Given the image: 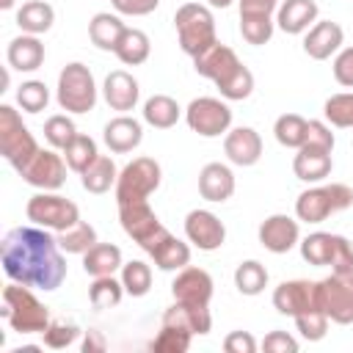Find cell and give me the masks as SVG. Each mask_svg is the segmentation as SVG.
<instances>
[{
	"label": "cell",
	"mask_w": 353,
	"mask_h": 353,
	"mask_svg": "<svg viewBox=\"0 0 353 353\" xmlns=\"http://www.w3.org/2000/svg\"><path fill=\"white\" fill-rule=\"evenodd\" d=\"M273 306H276L279 314H287V317H298L303 312L320 309V303H317V281H309V279L281 281L273 290Z\"/></svg>",
	"instance_id": "cell-14"
},
{
	"label": "cell",
	"mask_w": 353,
	"mask_h": 353,
	"mask_svg": "<svg viewBox=\"0 0 353 353\" xmlns=\"http://www.w3.org/2000/svg\"><path fill=\"white\" fill-rule=\"evenodd\" d=\"M298 240H301V229H298V221L290 215L276 212L259 223V243L270 254H287L298 245Z\"/></svg>",
	"instance_id": "cell-17"
},
{
	"label": "cell",
	"mask_w": 353,
	"mask_h": 353,
	"mask_svg": "<svg viewBox=\"0 0 353 353\" xmlns=\"http://www.w3.org/2000/svg\"><path fill=\"white\" fill-rule=\"evenodd\" d=\"M163 325H174L193 336H204L212 328V314L207 306H190V303L174 301V306H168L163 312Z\"/></svg>",
	"instance_id": "cell-22"
},
{
	"label": "cell",
	"mask_w": 353,
	"mask_h": 353,
	"mask_svg": "<svg viewBox=\"0 0 353 353\" xmlns=\"http://www.w3.org/2000/svg\"><path fill=\"white\" fill-rule=\"evenodd\" d=\"M212 287H215L212 276L201 268H193V265H185L182 270H176V279L171 281L174 301L190 303V306H210Z\"/></svg>",
	"instance_id": "cell-16"
},
{
	"label": "cell",
	"mask_w": 353,
	"mask_h": 353,
	"mask_svg": "<svg viewBox=\"0 0 353 353\" xmlns=\"http://www.w3.org/2000/svg\"><path fill=\"white\" fill-rule=\"evenodd\" d=\"M273 30H276V22H273V14H262V11H240V33L248 44L254 47H262L273 39Z\"/></svg>",
	"instance_id": "cell-34"
},
{
	"label": "cell",
	"mask_w": 353,
	"mask_h": 353,
	"mask_svg": "<svg viewBox=\"0 0 353 353\" xmlns=\"http://www.w3.org/2000/svg\"><path fill=\"white\" fill-rule=\"evenodd\" d=\"M334 132L325 121H317V119H309L306 121V141L303 146H312V149H323V152H334Z\"/></svg>",
	"instance_id": "cell-49"
},
{
	"label": "cell",
	"mask_w": 353,
	"mask_h": 353,
	"mask_svg": "<svg viewBox=\"0 0 353 353\" xmlns=\"http://www.w3.org/2000/svg\"><path fill=\"white\" fill-rule=\"evenodd\" d=\"M273 135L287 149H301L306 141V119L298 113H284L273 124Z\"/></svg>",
	"instance_id": "cell-40"
},
{
	"label": "cell",
	"mask_w": 353,
	"mask_h": 353,
	"mask_svg": "<svg viewBox=\"0 0 353 353\" xmlns=\"http://www.w3.org/2000/svg\"><path fill=\"white\" fill-rule=\"evenodd\" d=\"M116 179H119V171H116V163L105 154H99L83 174H80V182L88 193H108L110 188H116Z\"/></svg>",
	"instance_id": "cell-33"
},
{
	"label": "cell",
	"mask_w": 353,
	"mask_h": 353,
	"mask_svg": "<svg viewBox=\"0 0 353 353\" xmlns=\"http://www.w3.org/2000/svg\"><path fill=\"white\" fill-rule=\"evenodd\" d=\"M80 328L74 323H66V320H50V325L44 328V345L52 347V350H63L69 347L74 339H77Z\"/></svg>",
	"instance_id": "cell-48"
},
{
	"label": "cell",
	"mask_w": 353,
	"mask_h": 353,
	"mask_svg": "<svg viewBox=\"0 0 353 353\" xmlns=\"http://www.w3.org/2000/svg\"><path fill=\"white\" fill-rule=\"evenodd\" d=\"M19 176L39 188V190H58L66 182V160L50 146V149H39L22 168Z\"/></svg>",
	"instance_id": "cell-13"
},
{
	"label": "cell",
	"mask_w": 353,
	"mask_h": 353,
	"mask_svg": "<svg viewBox=\"0 0 353 353\" xmlns=\"http://www.w3.org/2000/svg\"><path fill=\"white\" fill-rule=\"evenodd\" d=\"M317 303L336 325H353V270L331 273L317 281Z\"/></svg>",
	"instance_id": "cell-10"
},
{
	"label": "cell",
	"mask_w": 353,
	"mask_h": 353,
	"mask_svg": "<svg viewBox=\"0 0 353 353\" xmlns=\"http://www.w3.org/2000/svg\"><path fill=\"white\" fill-rule=\"evenodd\" d=\"M185 237L199 251H218L226 240V226L210 210H190L185 218Z\"/></svg>",
	"instance_id": "cell-15"
},
{
	"label": "cell",
	"mask_w": 353,
	"mask_h": 353,
	"mask_svg": "<svg viewBox=\"0 0 353 353\" xmlns=\"http://www.w3.org/2000/svg\"><path fill=\"white\" fill-rule=\"evenodd\" d=\"M124 298V284L121 279H113V276H97L88 287V301L94 309H113L119 306V301Z\"/></svg>",
	"instance_id": "cell-38"
},
{
	"label": "cell",
	"mask_w": 353,
	"mask_h": 353,
	"mask_svg": "<svg viewBox=\"0 0 353 353\" xmlns=\"http://www.w3.org/2000/svg\"><path fill=\"white\" fill-rule=\"evenodd\" d=\"M55 240H58L63 254H80V256L99 243L97 240V229L91 223H85V221H77L74 226H69L63 232H55Z\"/></svg>",
	"instance_id": "cell-37"
},
{
	"label": "cell",
	"mask_w": 353,
	"mask_h": 353,
	"mask_svg": "<svg viewBox=\"0 0 353 353\" xmlns=\"http://www.w3.org/2000/svg\"><path fill=\"white\" fill-rule=\"evenodd\" d=\"M342 41H345V30H342L336 22H331V19H317V22L306 30V36H303V52H306L309 58H314V61H325V58H331L334 52H339Z\"/></svg>",
	"instance_id": "cell-18"
},
{
	"label": "cell",
	"mask_w": 353,
	"mask_h": 353,
	"mask_svg": "<svg viewBox=\"0 0 353 353\" xmlns=\"http://www.w3.org/2000/svg\"><path fill=\"white\" fill-rule=\"evenodd\" d=\"M0 8H3V11H8V8H14V0H0Z\"/></svg>",
	"instance_id": "cell-57"
},
{
	"label": "cell",
	"mask_w": 353,
	"mask_h": 353,
	"mask_svg": "<svg viewBox=\"0 0 353 353\" xmlns=\"http://www.w3.org/2000/svg\"><path fill=\"white\" fill-rule=\"evenodd\" d=\"M185 121L201 138H218L232 127V108L215 97H199L185 108Z\"/></svg>",
	"instance_id": "cell-12"
},
{
	"label": "cell",
	"mask_w": 353,
	"mask_h": 353,
	"mask_svg": "<svg viewBox=\"0 0 353 353\" xmlns=\"http://www.w3.org/2000/svg\"><path fill=\"white\" fill-rule=\"evenodd\" d=\"M190 339L193 334L182 331V328H174V325H160L157 336L152 339V350L154 353H185L190 347Z\"/></svg>",
	"instance_id": "cell-45"
},
{
	"label": "cell",
	"mask_w": 353,
	"mask_h": 353,
	"mask_svg": "<svg viewBox=\"0 0 353 353\" xmlns=\"http://www.w3.org/2000/svg\"><path fill=\"white\" fill-rule=\"evenodd\" d=\"M119 221L127 237H132L146 254L168 234V229L160 223L157 212L149 207V201H130L119 204Z\"/></svg>",
	"instance_id": "cell-11"
},
{
	"label": "cell",
	"mask_w": 353,
	"mask_h": 353,
	"mask_svg": "<svg viewBox=\"0 0 353 353\" xmlns=\"http://www.w3.org/2000/svg\"><path fill=\"white\" fill-rule=\"evenodd\" d=\"M74 135H77V127H74V121L66 113H55V116H50L44 121V141L52 149H61L63 152L74 141Z\"/></svg>",
	"instance_id": "cell-43"
},
{
	"label": "cell",
	"mask_w": 353,
	"mask_h": 353,
	"mask_svg": "<svg viewBox=\"0 0 353 353\" xmlns=\"http://www.w3.org/2000/svg\"><path fill=\"white\" fill-rule=\"evenodd\" d=\"M99 157V152H97V141L94 138H88V135H74V141L63 149V160H66V165L74 171V174H83L94 160Z\"/></svg>",
	"instance_id": "cell-41"
},
{
	"label": "cell",
	"mask_w": 353,
	"mask_h": 353,
	"mask_svg": "<svg viewBox=\"0 0 353 353\" xmlns=\"http://www.w3.org/2000/svg\"><path fill=\"white\" fill-rule=\"evenodd\" d=\"M25 215H28L30 223H36L41 229H50V232H63V229H69L80 221L77 204L52 193V190H41V193L30 196L28 207H25Z\"/></svg>",
	"instance_id": "cell-9"
},
{
	"label": "cell",
	"mask_w": 353,
	"mask_h": 353,
	"mask_svg": "<svg viewBox=\"0 0 353 353\" xmlns=\"http://www.w3.org/2000/svg\"><path fill=\"white\" fill-rule=\"evenodd\" d=\"M174 28H176V36H179V47L190 58L201 55L207 47H212L218 41L215 17L201 3H182L174 14Z\"/></svg>",
	"instance_id": "cell-3"
},
{
	"label": "cell",
	"mask_w": 353,
	"mask_h": 353,
	"mask_svg": "<svg viewBox=\"0 0 353 353\" xmlns=\"http://www.w3.org/2000/svg\"><path fill=\"white\" fill-rule=\"evenodd\" d=\"M124 30H127V25L121 22V17L119 14H110V11H99L88 22V39L99 50H105V52H116Z\"/></svg>",
	"instance_id": "cell-28"
},
{
	"label": "cell",
	"mask_w": 353,
	"mask_h": 353,
	"mask_svg": "<svg viewBox=\"0 0 353 353\" xmlns=\"http://www.w3.org/2000/svg\"><path fill=\"white\" fill-rule=\"evenodd\" d=\"M223 152H226L229 163L248 168V165L259 163V157H262V138L254 127H234L223 138Z\"/></svg>",
	"instance_id": "cell-19"
},
{
	"label": "cell",
	"mask_w": 353,
	"mask_h": 353,
	"mask_svg": "<svg viewBox=\"0 0 353 353\" xmlns=\"http://www.w3.org/2000/svg\"><path fill=\"white\" fill-rule=\"evenodd\" d=\"M334 80L345 88H353V47H345L334 58Z\"/></svg>",
	"instance_id": "cell-50"
},
{
	"label": "cell",
	"mask_w": 353,
	"mask_h": 353,
	"mask_svg": "<svg viewBox=\"0 0 353 353\" xmlns=\"http://www.w3.org/2000/svg\"><path fill=\"white\" fill-rule=\"evenodd\" d=\"M3 317L17 334H44L50 325V309L33 295V287L11 281L3 290Z\"/></svg>",
	"instance_id": "cell-2"
},
{
	"label": "cell",
	"mask_w": 353,
	"mask_h": 353,
	"mask_svg": "<svg viewBox=\"0 0 353 353\" xmlns=\"http://www.w3.org/2000/svg\"><path fill=\"white\" fill-rule=\"evenodd\" d=\"M149 256L154 259V265L160 270H182L185 265H190V245L182 243L179 237H174L171 232L149 251Z\"/></svg>",
	"instance_id": "cell-31"
},
{
	"label": "cell",
	"mask_w": 353,
	"mask_h": 353,
	"mask_svg": "<svg viewBox=\"0 0 353 353\" xmlns=\"http://www.w3.org/2000/svg\"><path fill=\"white\" fill-rule=\"evenodd\" d=\"M223 350L226 353H254L256 350V339L248 331H232L223 339Z\"/></svg>",
	"instance_id": "cell-53"
},
{
	"label": "cell",
	"mask_w": 353,
	"mask_h": 353,
	"mask_svg": "<svg viewBox=\"0 0 353 353\" xmlns=\"http://www.w3.org/2000/svg\"><path fill=\"white\" fill-rule=\"evenodd\" d=\"M149 52H152V41L138 28H127L121 41H119V47H116V58L121 63H127V66H141L149 58Z\"/></svg>",
	"instance_id": "cell-35"
},
{
	"label": "cell",
	"mask_w": 353,
	"mask_h": 353,
	"mask_svg": "<svg viewBox=\"0 0 353 353\" xmlns=\"http://www.w3.org/2000/svg\"><path fill=\"white\" fill-rule=\"evenodd\" d=\"M105 347H108L105 336H102L99 331L88 328V331H85V339H83V353H102Z\"/></svg>",
	"instance_id": "cell-54"
},
{
	"label": "cell",
	"mask_w": 353,
	"mask_h": 353,
	"mask_svg": "<svg viewBox=\"0 0 353 353\" xmlns=\"http://www.w3.org/2000/svg\"><path fill=\"white\" fill-rule=\"evenodd\" d=\"M163 168L152 157H135L119 171L116 179V204H130V201H149V196L160 188Z\"/></svg>",
	"instance_id": "cell-7"
},
{
	"label": "cell",
	"mask_w": 353,
	"mask_h": 353,
	"mask_svg": "<svg viewBox=\"0 0 353 353\" xmlns=\"http://www.w3.org/2000/svg\"><path fill=\"white\" fill-rule=\"evenodd\" d=\"M350 204H353V188H347L345 182L314 185L295 199V215L303 223H323L328 215L342 212Z\"/></svg>",
	"instance_id": "cell-4"
},
{
	"label": "cell",
	"mask_w": 353,
	"mask_h": 353,
	"mask_svg": "<svg viewBox=\"0 0 353 353\" xmlns=\"http://www.w3.org/2000/svg\"><path fill=\"white\" fill-rule=\"evenodd\" d=\"M292 320H295V328L301 331V336L309 339V342H320V339L325 336V331H328V323H331L323 309L303 312V314H298V317H292Z\"/></svg>",
	"instance_id": "cell-47"
},
{
	"label": "cell",
	"mask_w": 353,
	"mask_h": 353,
	"mask_svg": "<svg viewBox=\"0 0 353 353\" xmlns=\"http://www.w3.org/2000/svg\"><path fill=\"white\" fill-rule=\"evenodd\" d=\"M41 146L11 105H0V154L19 171Z\"/></svg>",
	"instance_id": "cell-8"
},
{
	"label": "cell",
	"mask_w": 353,
	"mask_h": 353,
	"mask_svg": "<svg viewBox=\"0 0 353 353\" xmlns=\"http://www.w3.org/2000/svg\"><path fill=\"white\" fill-rule=\"evenodd\" d=\"M102 97H105V102L110 105V110L127 113V110H132V108L138 105L141 85H138V80H135L130 72L116 69V72H110V74L105 77V83H102Z\"/></svg>",
	"instance_id": "cell-20"
},
{
	"label": "cell",
	"mask_w": 353,
	"mask_h": 353,
	"mask_svg": "<svg viewBox=\"0 0 353 353\" xmlns=\"http://www.w3.org/2000/svg\"><path fill=\"white\" fill-rule=\"evenodd\" d=\"M215 88L221 91L223 99H232V102H237V99H248L251 91H254V74H251V69L240 61L232 72H226V74L215 83Z\"/></svg>",
	"instance_id": "cell-36"
},
{
	"label": "cell",
	"mask_w": 353,
	"mask_h": 353,
	"mask_svg": "<svg viewBox=\"0 0 353 353\" xmlns=\"http://www.w3.org/2000/svg\"><path fill=\"white\" fill-rule=\"evenodd\" d=\"M58 105L66 113H88L97 105V83L85 63L72 61L58 74Z\"/></svg>",
	"instance_id": "cell-6"
},
{
	"label": "cell",
	"mask_w": 353,
	"mask_h": 353,
	"mask_svg": "<svg viewBox=\"0 0 353 353\" xmlns=\"http://www.w3.org/2000/svg\"><path fill=\"white\" fill-rule=\"evenodd\" d=\"M325 121L334 127H353V91L331 94L323 105Z\"/></svg>",
	"instance_id": "cell-44"
},
{
	"label": "cell",
	"mask_w": 353,
	"mask_h": 353,
	"mask_svg": "<svg viewBox=\"0 0 353 353\" xmlns=\"http://www.w3.org/2000/svg\"><path fill=\"white\" fill-rule=\"evenodd\" d=\"M55 22V11L50 3L44 0H28L22 3V8L17 11V25L22 33H30V36H41L52 28Z\"/></svg>",
	"instance_id": "cell-30"
},
{
	"label": "cell",
	"mask_w": 353,
	"mask_h": 353,
	"mask_svg": "<svg viewBox=\"0 0 353 353\" xmlns=\"http://www.w3.org/2000/svg\"><path fill=\"white\" fill-rule=\"evenodd\" d=\"M207 3H210L212 8H229V6L234 3V0H207Z\"/></svg>",
	"instance_id": "cell-56"
},
{
	"label": "cell",
	"mask_w": 353,
	"mask_h": 353,
	"mask_svg": "<svg viewBox=\"0 0 353 353\" xmlns=\"http://www.w3.org/2000/svg\"><path fill=\"white\" fill-rule=\"evenodd\" d=\"M0 262L11 281L28 284L33 290L52 292L66 279V259L63 251L41 226H14L0 243Z\"/></svg>",
	"instance_id": "cell-1"
},
{
	"label": "cell",
	"mask_w": 353,
	"mask_h": 353,
	"mask_svg": "<svg viewBox=\"0 0 353 353\" xmlns=\"http://www.w3.org/2000/svg\"><path fill=\"white\" fill-rule=\"evenodd\" d=\"M182 116V108L168 94H154L143 102V121L154 130H171Z\"/></svg>",
	"instance_id": "cell-32"
},
{
	"label": "cell",
	"mask_w": 353,
	"mask_h": 353,
	"mask_svg": "<svg viewBox=\"0 0 353 353\" xmlns=\"http://www.w3.org/2000/svg\"><path fill=\"white\" fill-rule=\"evenodd\" d=\"M110 3L124 17H146L160 6V0H110Z\"/></svg>",
	"instance_id": "cell-52"
},
{
	"label": "cell",
	"mask_w": 353,
	"mask_h": 353,
	"mask_svg": "<svg viewBox=\"0 0 353 353\" xmlns=\"http://www.w3.org/2000/svg\"><path fill=\"white\" fill-rule=\"evenodd\" d=\"M199 193L207 201H226L234 193V174L223 163H207L199 174Z\"/></svg>",
	"instance_id": "cell-25"
},
{
	"label": "cell",
	"mask_w": 353,
	"mask_h": 353,
	"mask_svg": "<svg viewBox=\"0 0 353 353\" xmlns=\"http://www.w3.org/2000/svg\"><path fill=\"white\" fill-rule=\"evenodd\" d=\"M334 168L331 152L323 149H312V146H301L298 154L292 157V171L301 182H323Z\"/></svg>",
	"instance_id": "cell-27"
},
{
	"label": "cell",
	"mask_w": 353,
	"mask_h": 353,
	"mask_svg": "<svg viewBox=\"0 0 353 353\" xmlns=\"http://www.w3.org/2000/svg\"><path fill=\"white\" fill-rule=\"evenodd\" d=\"M234 287L243 295H259L268 287V268L256 259H245L234 270Z\"/></svg>",
	"instance_id": "cell-39"
},
{
	"label": "cell",
	"mask_w": 353,
	"mask_h": 353,
	"mask_svg": "<svg viewBox=\"0 0 353 353\" xmlns=\"http://www.w3.org/2000/svg\"><path fill=\"white\" fill-rule=\"evenodd\" d=\"M298 245H301V256L314 268H331V273L353 270V245L342 234L312 232Z\"/></svg>",
	"instance_id": "cell-5"
},
{
	"label": "cell",
	"mask_w": 353,
	"mask_h": 353,
	"mask_svg": "<svg viewBox=\"0 0 353 353\" xmlns=\"http://www.w3.org/2000/svg\"><path fill=\"white\" fill-rule=\"evenodd\" d=\"M102 138H105V146H108L110 152L127 154V152H132V149L141 146V141H143V127H141L138 119L121 113V116H116V119H110V121L105 124Z\"/></svg>",
	"instance_id": "cell-21"
},
{
	"label": "cell",
	"mask_w": 353,
	"mask_h": 353,
	"mask_svg": "<svg viewBox=\"0 0 353 353\" xmlns=\"http://www.w3.org/2000/svg\"><path fill=\"white\" fill-rule=\"evenodd\" d=\"M6 58H8V66L17 72H36L44 63V44L39 41V36L22 33L8 41Z\"/></svg>",
	"instance_id": "cell-26"
},
{
	"label": "cell",
	"mask_w": 353,
	"mask_h": 353,
	"mask_svg": "<svg viewBox=\"0 0 353 353\" xmlns=\"http://www.w3.org/2000/svg\"><path fill=\"white\" fill-rule=\"evenodd\" d=\"M240 11H262V14H273L279 0H237Z\"/></svg>",
	"instance_id": "cell-55"
},
{
	"label": "cell",
	"mask_w": 353,
	"mask_h": 353,
	"mask_svg": "<svg viewBox=\"0 0 353 353\" xmlns=\"http://www.w3.org/2000/svg\"><path fill=\"white\" fill-rule=\"evenodd\" d=\"M121 248L113 243H97L83 254V270L97 279V276H113L121 268Z\"/></svg>",
	"instance_id": "cell-29"
},
{
	"label": "cell",
	"mask_w": 353,
	"mask_h": 353,
	"mask_svg": "<svg viewBox=\"0 0 353 353\" xmlns=\"http://www.w3.org/2000/svg\"><path fill=\"white\" fill-rule=\"evenodd\" d=\"M17 102L25 113H41L50 102V88L41 80H25L17 91Z\"/></svg>",
	"instance_id": "cell-46"
},
{
	"label": "cell",
	"mask_w": 353,
	"mask_h": 353,
	"mask_svg": "<svg viewBox=\"0 0 353 353\" xmlns=\"http://www.w3.org/2000/svg\"><path fill=\"white\" fill-rule=\"evenodd\" d=\"M121 284H124V292L132 295V298H143L152 287V268L141 259H132V262H124L121 265Z\"/></svg>",
	"instance_id": "cell-42"
},
{
	"label": "cell",
	"mask_w": 353,
	"mask_h": 353,
	"mask_svg": "<svg viewBox=\"0 0 353 353\" xmlns=\"http://www.w3.org/2000/svg\"><path fill=\"white\" fill-rule=\"evenodd\" d=\"M237 63H240L237 52H234L232 47L221 44V41H215L212 47H207L201 55L193 58V69H196L201 77L212 80V83H218V80H221L226 72H232Z\"/></svg>",
	"instance_id": "cell-24"
},
{
	"label": "cell",
	"mask_w": 353,
	"mask_h": 353,
	"mask_svg": "<svg viewBox=\"0 0 353 353\" xmlns=\"http://www.w3.org/2000/svg\"><path fill=\"white\" fill-rule=\"evenodd\" d=\"M317 22V3L314 0H281L279 11H276V25L290 33H306L312 25Z\"/></svg>",
	"instance_id": "cell-23"
},
{
	"label": "cell",
	"mask_w": 353,
	"mask_h": 353,
	"mask_svg": "<svg viewBox=\"0 0 353 353\" xmlns=\"http://www.w3.org/2000/svg\"><path fill=\"white\" fill-rule=\"evenodd\" d=\"M262 350L265 353H298V339L290 336L287 331H270L262 339Z\"/></svg>",
	"instance_id": "cell-51"
}]
</instances>
